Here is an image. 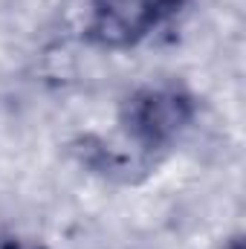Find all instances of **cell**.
Listing matches in <instances>:
<instances>
[{
    "label": "cell",
    "instance_id": "obj_1",
    "mask_svg": "<svg viewBox=\"0 0 246 249\" xmlns=\"http://www.w3.org/2000/svg\"><path fill=\"white\" fill-rule=\"evenodd\" d=\"M194 119V99L177 84L136 90L122 107L124 133L145 151L168 148Z\"/></svg>",
    "mask_w": 246,
    "mask_h": 249
},
{
    "label": "cell",
    "instance_id": "obj_2",
    "mask_svg": "<svg viewBox=\"0 0 246 249\" xmlns=\"http://www.w3.org/2000/svg\"><path fill=\"white\" fill-rule=\"evenodd\" d=\"M151 20L133 0H93L87 35L102 47H130L151 32Z\"/></svg>",
    "mask_w": 246,
    "mask_h": 249
},
{
    "label": "cell",
    "instance_id": "obj_3",
    "mask_svg": "<svg viewBox=\"0 0 246 249\" xmlns=\"http://www.w3.org/2000/svg\"><path fill=\"white\" fill-rule=\"evenodd\" d=\"M133 3L142 9V15L151 20V26H159L168 18H174L180 9H185L188 0H133Z\"/></svg>",
    "mask_w": 246,
    "mask_h": 249
},
{
    "label": "cell",
    "instance_id": "obj_4",
    "mask_svg": "<svg viewBox=\"0 0 246 249\" xmlns=\"http://www.w3.org/2000/svg\"><path fill=\"white\" fill-rule=\"evenodd\" d=\"M229 249H244V247H241V241H235V244H232Z\"/></svg>",
    "mask_w": 246,
    "mask_h": 249
}]
</instances>
